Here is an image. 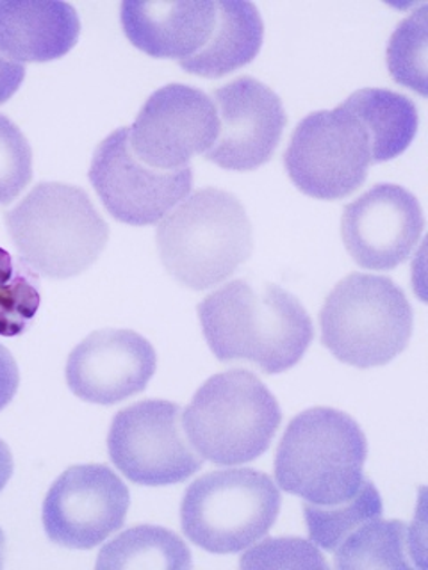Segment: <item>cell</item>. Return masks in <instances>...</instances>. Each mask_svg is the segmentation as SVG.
Segmentation results:
<instances>
[{
  "label": "cell",
  "mask_w": 428,
  "mask_h": 570,
  "mask_svg": "<svg viewBox=\"0 0 428 570\" xmlns=\"http://www.w3.org/2000/svg\"><path fill=\"white\" fill-rule=\"evenodd\" d=\"M196 311L205 341L220 362H249L264 374L291 370L314 338L300 299L268 282H228Z\"/></svg>",
  "instance_id": "1"
},
{
  "label": "cell",
  "mask_w": 428,
  "mask_h": 570,
  "mask_svg": "<svg viewBox=\"0 0 428 570\" xmlns=\"http://www.w3.org/2000/svg\"><path fill=\"white\" fill-rule=\"evenodd\" d=\"M160 263L178 284L204 291L249 261L252 225L232 193L205 187L172 210L156 232Z\"/></svg>",
  "instance_id": "2"
},
{
  "label": "cell",
  "mask_w": 428,
  "mask_h": 570,
  "mask_svg": "<svg viewBox=\"0 0 428 570\" xmlns=\"http://www.w3.org/2000/svg\"><path fill=\"white\" fill-rule=\"evenodd\" d=\"M4 219L23 263L49 278L86 272L109 240V225L88 193L70 184H38Z\"/></svg>",
  "instance_id": "3"
},
{
  "label": "cell",
  "mask_w": 428,
  "mask_h": 570,
  "mask_svg": "<svg viewBox=\"0 0 428 570\" xmlns=\"http://www.w3.org/2000/svg\"><path fill=\"white\" fill-rule=\"evenodd\" d=\"M368 442L341 410L309 409L285 428L275 456L276 483L318 507L344 503L364 481Z\"/></svg>",
  "instance_id": "4"
},
{
  "label": "cell",
  "mask_w": 428,
  "mask_h": 570,
  "mask_svg": "<svg viewBox=\"0 0 428 570\" xmlns=\"http://www.w3.org/2000/svg\"><path fill=\"white\" fill-rule=\"evenodd\" d=\"M279 401L254 373L214 374L183 412L184 432L202 459L240 465L259 459L281 426Z\"/></svg>",
  "instance_id": "5"
},
{
  "label": "cell",
  "mask_w": 428,
  "mask_h": 570,
  "mask_svg": "<svg viewBox=\"0 0 428 570\" xmlns=\"http://www.w3.org/2000/svg\"><path fill=\"white\" fill-rule=\"evenodd\" d=\"M412 307L382 275L353 273L335 285L320 312L321 343L338 361L359 370L389 364L412 335Z\"/></svg>",
  "instance_id": "6"
},
{
  "label": "cell",
  "mask_w": 428,
  "mask_h": 570,
  "mask_svg": "<svg viewBox=\"0 0 428 570\" xmlns=\"http://www.w3.org/2000/svg\"><path fill=\"white\" fill-rule=\"evenodd\" d=\"M281 504V492L264 472L223 469L193 481L181 504V524L198 548L231 554L263 539Z\"/></svg>",
  "instance_id": "7"
},
{
  "label": "cell",
  "mask_w": 428,
  "mask_h": 570,
  "mask_svg": "<svg viewBox=\"0 0 428 570\" xmlns=\"http://www.w3.org/2000/svg\"><path fill=\"white\" fill-rule=\"evenodd\" d=\"M371 141L364 125L347 107L305 116L285 150L284 166L294 186L318 200H341L364 184Z\"/></svg>",
  "instance_id": "8"
},
{
  "label": "cell",
  "mask_w": 428,
  "mask_h": 570,
  "mask_svg": "<svg viewBox=\"0 0 428 570\" xmlns=\"http://www.w3.org/2000/svg\"><path fill=\"white\" fill-rule=\"evenodd\" d=\"M107 451L125 478L145 487L175 485L204 465L186 439L183 409L165 400L120 410L107 433Z\"/></svg>",
  "instance_id": "9"
},
{
  "label": "cell",
  "mask_w": 428,
  "mask_h": 570,
  "mask_svg": "<svg viewBox=\"0 0 428 570\" xmlns=\"http://www.w3.org/2000/svg\"><path fill=\"white\" fill-rule=\"evenodd\" d=\"M89 183L107 213L118 222L145 227L165 218L175 205L192 193V166L157 169L134 156L129 127L115 130L98 145Z\"/></svg>",
  "instance_id": "10"
},
{
  "label": "cell",
  "mask_w": 428,
  "mask_h": 570,
  "mask_svg": "<svg viewBox=\"0 0 428 570\" xmlns=\"http://www.w3.org/2000/svg\"><path fill=\"white\" fill-rule=\"evenodd\" d=\"M130 494L103 463L74 465L54 481L43 501L45 533L68 549H94L124 525Z\"/></svg>",
  "instance_id": "11"
},
{
  "label": "cell",
  "mask_w": 428,
  "mask_h": 570,
  "mask_svg": "<svg viewBox=\"0 0 428 570\" xmlns=\"http://www.w3.org/2000/svg\"><path fill=\"white\" fill-rule=\"evenodd\" d=\"M218 111L213 98L186 85H168L148 97L129 127L134 156L157 169L189 166L218 138Z\"/></svg>",
  "instance_id": "12"
},
{
  "label": "cell",
  "mask_w": 428,
  "mask_h": 570,
  "mask_svg": "<svg viewBox=\"0 0 428 570\" xmlns=\"http://www.w3.org/2000/svg\"><path fill=\"white\" fill-rule=\"evenodd\" d=\"M421 205L397 184H377L348 204L341 218L344 248L359 266L389 272L400 266L424 234Z\"/></svg>",
  "instance_id": "13"
},
{
  "label": "cell",
  "mask_w": 428,
  "mask_h": 570,
  "mask_svg": "<svg viewBox=\"0 0 428 570\" xmlns=\"http://www.w3.org/2000/svg\"><path fill=\"white\" fill-rule=\"evenodd\" d=\"M213 102L220 130L205 159L232 171L266 165L288 121L279 95L254 77H240L214 89Z\"/></svg>",
  "instance_id": "14"
},
{
  "label": "cell",
  "mask_w": 428,
  "mask_h": 570,
  "mask_svg": "<svg viewBox=\"0 0 428 570\" xmlns=\"http://www.w3.org/2000/svg\"><path fill=\"white\" fill-rule=\"evenodd\" d=\"M156 367V350L143 335L98 330L68 356L67 383L80 400L115 405L145 391Z\"/></svg>",
  "instance_id": "15"
},
{
  "label": "cell",
  "mask_w": 428,
  "mask_h": 570,
  "mask_svg": "<svg viewBox=\"0 0 428 570\" xmlns=\"http://www.w3.org/2000/svg\"><path fill=\"white\" fill-rule=\"evenodd\" d=\"M218 17V0L130 2L121 4V27L130 43L152 58L177 59L183 67L198 58Z\"/></svg>",
  "instance_id": "16"
},
{
  "label": "cell",
  "mask_w": 428,
  "mask_h": 570,
  "mask_svg": "<svg viewBox=\"0 0 428 570\" xmlns=\"http://www.w3.org/2000/svg\"><path fill=\"white\" fill-rule=\"evenodd\" d=\"M79 35V14L67 2H0V50L13 61H56L76 47Z\"/></svg>",
  "instance_id": "17"
},
{
  "label": "cell",
  "mask_w": 428,
  "mask_h": 570,
  "mask_svg": "<svg viewBox=\"0 0 428 570\" xmlns=\"http://www.w3.org/2000/svg\"><path fill=\"white\" fill-rule=\"evenodd\" d=\"M263 38V18L252 2L218 0L216 27L207 49L181 68L204 79H220L254 61Z\"/></svg>",
  "instance_id": "18"
},
{
  "label": "cell",
  "mask_w": 428,
  "mask_h": 570,
  "mask_svg": "<svg viewBox=\"0 0 428 570\" xmlns=\"http://www.w3.org/2000/svg\"><path fill=\"white\" fill-rule=\"evenodd\" d=\"M343 106L364 125L370 136L373 165L403 154L418 132L419 116L415 102L391 89H359L344 100Z\"/></svg>",
  "instance_id": "19"
},
{
  "label": "cell",
  "mask_w": 428,
  "mask_h": 570,
  "mask_svg": "<svg viewBox=\"0 0 428 570\" xmlns=\"http://www.w3.org/2000/svg\"><path fill=\"white\" fill-rule=\"evenodd\" d=\"M192 551L177 533L160 525H133L98 552V570L192 569Z\"/></svg>",
  "instance_id": "20"
},
{
  "label": "cell",
  "mask_w": 428,
  "mask_h": 570,
  "mask_svg": "<svg viewBox=\"0 0 428 570\" xmlns=\"http://www.w3.org/2000/svg\"><path fill=\"white\" fill-rule=\"evenodd\" d=\"M338 569H409L407 524L400 521L364 522L339 543Z\"/></svg>",
  "instance_id": "21"
},
{
  "label": "cell",
  "mask_w": 428,
  "mask_h": 570,
  "mask_svg": "<svg viewBox=\"0 0 428 570\" xmlns=\"http://www.w3.org/2000/svg\"><path fill=\"white\" fill-rule=\"evenodd\" d=\"M303 512H305V522H308L312 542L327 551H335L339 543L343 542L359 525L380 519L382 499L377 487L364 478L361 489L344 503L330 504V507L305 503Z\"/></svg>",
  "instance_id": "22"
},
{
  "label": "cell",
  "mask_w": 428,
  "mask_h": 570,
  "mask_svg": "<svg viewBox=\"0 0 428 570\" xmlns=\"http://www.w3.org/2000/svg\"><path fill=\"white\" fill-rule=\"evenodd\" d=\"M428 6L406 18L392 32L388 67L398 85L427 97Z\"/></svg>",
  "instance_id": "23"
},
{
  "label": "cell",
  "mask_w": 428,
  "mask_h": 570,
  "mask_svg": "<svg viewBox=\"0 0 428 570\" xmlns=\"http://www.w3.org/2000/svg\"><path fill=\"white\" fill-rule=\"evenodd\" d=\"M40 303L35 273L0 248V335L14 337L23 334Z\"/></svg>",
  "instance_id": "24"
},
{
  "label": "cell",
  "mask_w": 428,
  "mask_h": 570,
  "mask_svg": "<svg viewBox=\"0 0 428 570\" xmlns=\"http://www.w3.org/2000/svg\"><path fill=\"white\" fill-rule=\"evenodd\" d=\"M32 180V150L22 130L0 115V205H8Z\"/></svg>",
  "instance_id": "25"
},
{
  "label": "cell",
  "mask_w": 428,
  "mask_h": 570,
  "mask_svg": "<svg viewBox=\"0 0 428 570\" xmlns=\"http://www.w3.org/2000/svg\"><path fill=\"white\" fill-rule=\"evenodd\" d=\"M241 567L245 569H284V567H303V569H325L327 563L314 543L308 540L268 539L261 546L241 557Z\"/></svg>",
  "instance_id": "26"
},
{
  "label": "cell",
  "mask_w": 428,
  "mask_h": 570,
  "mask_svg": "<svg viewBox=\"0 0 428 570\" xmlns=\"http://www.w3.org/2000/svg\"><path fill=\"white\" fill-rule=\"evenodd\" d=\"M18 385H20V373L8 347L0 344V410L11 403L14 394H17Z\"/></svg>",
  "instance_id": "27"
},
{
  "label": "cell",
  "mask_w": 428,
  "mask_h": 570,
  "mask_svg": "<svg viewBox=\"0 0 428 570\" xmlns=\"http://www.w3.org/2000/svg\"><path fill=\"white\" fill-rule=\"evenodd\" d=\"M26 79V67L0 50V104L8 102Z\"/></svg>",
  "instance_id": "28"
},
{
  "label": "cell",
  "mask_w": 428,
  "mask_h": 570,
  "mask_svg": "<svg viewBox=\"0 0 428 570\" xmlns=\"http://www.w3.org/2000/svg\"><path fill=\"white\" fill-rule=\"evenodd\" d=\"M11 474H13V456L8 444L0 439V492L8 485Z\"/></svg>",
  "instance_id": "29"
},
{
  "label": "cell",
  "mask_w": 428,
  "mask_h": 570,
  "mask_svg": "<svg viewBox=\"0 0 428 570\" xmlns=\"http://www.w3.org/2000/svg\"><path fill=\"white\" fill-rule=\"evenodd\" d=\"M6 558V534L4 531L0 530V569L4 567Z\"/></svg>",
  "instance_id": "30"
}]
</instances>
